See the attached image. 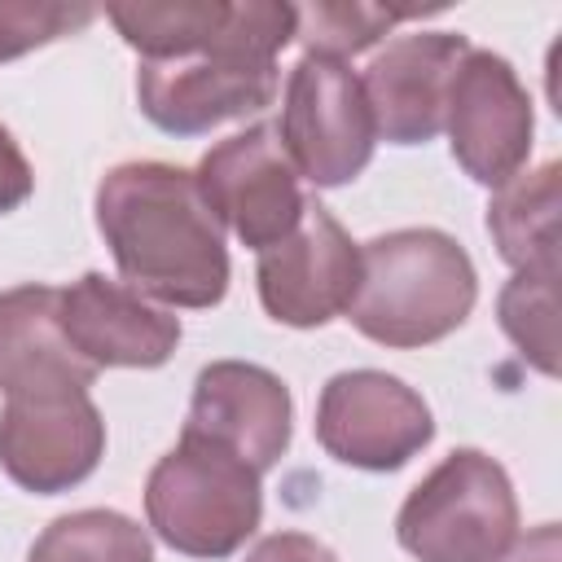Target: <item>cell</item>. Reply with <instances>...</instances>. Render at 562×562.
<instances>
[{
  "label": "cell",
  "mask_w": 562,
  "mask_h": 562,
  "mask_svg": "<svg viewBox=\"0 0 562 562\" xmlns=\"http://www.w3.org/2000/svg\"><path fill=\"white\" fill-rule=\"evenodd\" d=\"M246 562H338V558L329 544H321L307 531H272L246 553Z\"/></svg>",
  "instance_id": "7402d4cb"
},
{
  "label": "cell",
  "mask_w": 562,
  "mask_h": 562,
  "mask_svg": "<svg viewBox=\"0 0 562 562\" xmlns=\"http://www.w3.org/2000/svg\"><path fill=\"white\" fill-rule=\"evenodd\" d=\"M31 189H35L31 162H26V154L18 149L13 132L0 123V215L18 211V206L31 198Z\"/></svg>",
  "instance_id": "603a6c76"
},
{
  "label": "cell",
  "mask_w": 562,
  "mask_h": 562,
  "mask_svg": "<svg viewBox=\"0 0 562 562\" xmlns=\"http://www.w3.org/2000/svg\"><path fill=\"white\" fill-rule=\"evenodd\" d=\"M290 417L294 400L290 386L250 360H215L198 373L189 417L180 435L206 439L237 461H246L255 474L272 470L290 448Z\"/></svg>",
  "instance_id": "7c38bea8"
},
{
  "label": "cell",
  "mask_w": 562,
  "mask_h": 562,
  "mask_svg": "<svg viewBox=\"0 0 562 562\" xmlns=\"http://www.w3.org/2000/svg\"><path fill=\"white\" fill-rule=\"evenodd\" d=\"M448 145L461 171L479 184H505L527 167L531 154V97L501 53L470 48L443 110Z\"/></svg>",
  "instance_id": "9c48e42d"
},
{
  "label": "cell",
  "mask_w": 562,
  "mask_h": 562,
  "mask_svg": "<svg viewBox=\"0 0 562 562\" xmlns=\"http://www.w3.org/2000/svg\"><path fill=\"white\" fill-rule=\"evenodd\" d=\"M562 558V536H558V522H540L531 536L514 540L496 562H558Z\"/></svg>",
  "instance_id": "cb8c5ba5"
},
{
  "label": "cell",
  "mask_w": 562,
  "mask_h": 562,
  "mask_svg": "<svg viewBox=\"0 0 562 562\" xmlns=\"http://www.w3.org/2000/svg\"><path fill=\"white\" fill-rule=\"evenodd\" d=\"M395 22H400V13L378 9V4H360V0L294 4V40H303L307 53L338 57V61L378 44Z\"/></svg>",
  "instance_id": "d6986e66"
},
{
  "label": "cell",
  "mask_w": 562,
  "mask_h": 562,
  "mask_svg": "<svg viewBox=\"0 0 562 562\" xmlns=\"http://www.w3.org/2000/svg\"><path fill=\"white\" fill-rule=\"evenodd\" d=\"M316 439L334 461L386 474L435 439V417L426 400L395 373L347 369L321 386Z\"/></svg>",
  "instance_id": "ba28073f"
},
{
  "label": "cell",
  "mask_w": 562,
  "mask_h": 562,
  "mask_svg": "<svg viewBox=\"0 0 562 562\" xmlns=\"http://www.w3.org/2000/svg\"><path fill=\"white\" fill-rule=\"evenodd\" d=\"M145 518L176 553L215 562L255 536L263 518V487L259 474L233 452L180 435V443L162 452L145 479Z\"/></svg>",
  "instance_id": "277c9868"
},
{
  "label": "cell",
  "mask_w": 562,
  "mask_h": 562,
  "mask_svg": "<svg viewBox=\"0 0 562 562\" xmlns=\"http://www.w3.org/2000/svg\"><path fill=\"white\" fill-rule=\"evenodd\" d=\"M57 312L70 347L92 369H158L180 342V316L105 272L66 285Z\"/></svg>",
  "instance_id": "5bb4252c"
},
{
  "label": "cell",
  "mask_w": 562,
  "mask_h": 562,
  "mask_svg": "<svg viewBox=\"0 0 562 562\" xmlns=\"http://www.w3.org/2000/svg\"><path fill=\"white\" fill-rule=\"evenodd\" d=\"M105 18L114 31L140 53V61H167V57H189L202 53L224 18V0H167V4H110Z\"/></svg>",
  "instance_id": "e0dca14e"
},
{
  "label": "cell",
  "mask_w": 562,
  "mask_h": 562,
  "mask_svg": "<svg viewBox=\"0 0 562 562\" xmlns=\"http://www.w3.org/2000/svg\"><path fill=\"white\" fill-rule=\"evenodd\" d=\"M479 277L465 246L439 228H395L360 246L347 321L382 347L408 351L465 325Z\"/></svg>",
  "instance_id": "3957f363"
},
{
  "label": "cell",
  "mask_w": 562,
  "mask_h": 562,
  "mask_svg": "<svg viewBox=\"0 0 562 562\" xmlns=\"http://www.w3.org/2000/svg\"><path fill=\"white\" fill-rule=\"evenodd\" d=\"M558 272H514V281L501 290V329L514 338V347L540 369L558 373V303H553Z\"/></svg>",
  "instance_id": "ffe728a7"
},
{
  "label": "cell",
  "mask_w": 562,
  "mask_h": 562,
  "mask_svg": "<svg viewBox=\"0 0 562 562\" xmlns=\"http://www.w3.org/2000/svg\"><path fill=\"white\" fill-rule=\"evenodd\" d=\"M26 562H154V544L119 509H75L40 531Z\"/></svg>",
  "instance_id": "ac0fdd59"
},
{
  "label": "cell",
  "mask_w": 562,
  "mask_h": 562,
  "mask_svg": "<svg viewBox=\"0 0 562 562\" xmlns=\"http://www.w3.org/2000/svg\"><path fill=\"white\" fill-rule=\"evenodd\" d=\"M281 145L299 176L316 189H338L356 180L373 158V114L360 75L321 53H303L285 79Z\"/></svg>",
  "instance_id": "8992f818"
},
{
  "label": "cell",
  "mask_w": 562,
  "mask_h": 562,
  "mask_svg": "<svg viewBox=\"0 0 562 562\" xmlns=\"http://www.w3.org/2000/svg\"><path fill=\"white\" fill-rule=\"evenodd\" d=\"M97 18L92 4L61 0H0V61H13L40 44L83 31Z\"/></svg>",
  "instance_id": "44dd1931"
},
{
  "label": "cell",
  "mask_w": 562,
  "mask_h": 562,
  "mask_svg": "<svg viewBox=\"0 0 562 562\" xmlns=\"http://www.w3.org/2000/svg\"><path fill=\"white\" fill-rule=\"evenodd\" d=\"M105 452V422L88 391L22 395L0 408V470L35 496L83 483Z\"/></svg>",
  "instance_id": "8fae6325"
},
{
  "label": "cell",
  "mask_w": 562,
  "mask_h": 562,
  "mask_svg": "<svg viewBox=\"0 0 562 562\" xmlns=\"http://www.w3.org/2000/svg\"><path fill=\"white\" fill-rule=\"evenodd\" d=\"M487 233L518 272H558V162H540L496 184Z\"/></svg>",
  "instance_id": "2e32d148"
},
{
  "label": "cell",
  "mask_w": 562,
  "mask_h": 562,
  "mask_svg": "<svg viewBox=\"0 0 562 562\" xmlns=\"http://www.w3.org/2000/svg\"><path fill=\"white\" fill-rule=\"evenodd\" d=\"M518 536V496L501 461L448 452L400 505L395 540L417 562H496Z\"/></svg>",
  "instance_id": "5b68a950"
},
{
  "label": "cell",
  "mask_w": 562,
  "mask_h": 562,
  "mask_svg": "<svg viewBox=\"0 0 562 562\" xmlns=\"http://www.w3.org/2000/svg\"><path fill=\"white\" fill-rule=\"evenodd\" d=\"M193 180L220 228H233V237L250 250H268L290 237L307 211L299 171L272 123H255L211 145Z\"/></svg>",
  "instance_id": "52a82bcc"
},
{
  "label": "cell",
  "mask_w": 562,
  "mask_h": 562,
  "mask_svg": "<svg viewBox=\"0 0 562 562\" xmlns=\"http://www.w3.org/2000/svg\"><path fill=\"white\" fill-rule=\"evenodd\" d=\"M470 53L457 31H413L386 40L360 75L373 132L391 145H426L443 127L448 92Z\"/></svg>",
  "instance_id": "4fadbf2b"
},
{
  "label": "cell",
  "mask_w": 562,
  "mask_h": 562,
  "mask_svg": "<svg viewBox=\"0 0 562 562\" xmlns=\"http://www.w3.org/2000/svg\"><path fill=\"white\" fill-rule=\"evenodd\" d=\"M57 303L61 290L53 285H13L0 294V386L9 400L88 391L101 373L70 347Z\"/></svg>",
  "instance_id": "9a60e30c"
},
{
  "label": "cell",
  "mask_w": 562,
  "mask_h": 562,
  "mask_svg": "<svg viewBox=\"0 0 562 562\" xmlns=\"http://www.w3.org/2000/svg\"><path fill=\"white\" fill-rule=\"evenodd\" d=\"M97 228L123 285L171 307H215L228 290L224 228L193 171L171 162H119L97 184Z\"/></svg>",
  "instance_id": "6da1fadb"
},
{
  "label": "cell",
  "mask_w": 562,
  "mask_h": 562,
  "mask_svg": "<svg viewBox=\"0 0 562 562\" xmlns=\"http://www.w3.org/2000/svg\"><path fill=\"white\" fill-rule=\"evenodd\" d=\"M294 40V4L237 0L220 35L189 57L140 61L136 101L140 114L171 136H202L228 119H246L272 105L281 75L277 53Z\"/></svg>",
  "instance_id": "7a4b0ae2"
},
{
  "label": "cell",
  "mask_w": 562,
  "mask_h": 562,
  "mask_svg": "<svg viewBox=\"0 0 562 562\" xmlns=\"http://www.w3.org/2000/svg\"><path fill=\"white\" fill-rule=\"evenodd\" d=\"M356 277H360V246L321 202H307L299 228L277 246L259 250L255 263L263 312L294 329H316L338 312H347Z\"/></svg>",
  "instance_id": "30bf717a"
}]
</instances>
